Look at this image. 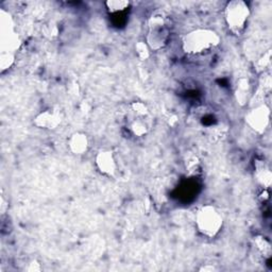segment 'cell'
I'll return each instance as SVG.
<instances>
[{"instance_id": "obj_1", "label": "cell", "mask_w": 272, "mask_h": 272, "mask_svg": "<svg viewBox=\"0 0 272 272\" xmlns=\"http://www.w3.org/2000/svg\"><path fill=\"white\" fill-rule=\"evenodd\" d=\"M221 43L219 34L208 28H198L183 35L182 50L188 56H200L209 52Z\"/></svg>"}, {"instance_id": "obj_2", "label": "cell", "mask_w": 272, "mask_h": 272, "mask_svg": "<svg viewBox=\"0 0 272 272\" xmlns=\"http://www.w3.org/2000/svg\"><path fill=\"white\" fill-rule=\"evenodd\" d=\"M148 34L146 43L153 51L163 49L170 38L169 17L164 11L157 10L148 18Z\"/></svg>"}, {"instance_id": "obj_3", "label": "cell", "mask_w": 272, "mask_h": 272, "mask_svg": "<svg viewBox=\"0 0 272 272\" xmlns=\"http://www.w3.org/2000/svg\"><path fill=\"white\" fill-rule=\"evenodd\" d=\"M195 225L198 232L203 236L214 238L224 227V217L216 206L205 204L197 211L195 216Z\"/></svg>"}, {"instance_id": "obj_4", "label": "cell", "mask_w": 272, "mask_h": 272, "mask_svg": "<svg viewBox=\"0 0 272 272\" xmlns=\"http://www.w3.org/2000/svg\"><path fill=\"white\" fill-rule=\"evenodd\" d=\"M250 15V7L243 0H232L225 8L226 23L235 35H240L244 31Z\"/></svg>"}, {"instance_id": "obj_5", "label": "cell", "mask_w": 272, "mask_h": 272, "mask_svg": "<svg viewBox=\"0 0 272 272\" xmlns=\"http://www.w3.org/2000/svg\"><path fill=\"white\" fill-rule=\"evenodd\" d=\"M0 28H2V52H15L19 48L21 41L15 31L14 20L4 10L0 14Z\"/></svg>"}, {"instance_id": "obj_6", "label": "cell", "mask_w": 272, "mask_h": 272, "mask_svg": "<svg viewBox=\"0 0 272 272\" xmlns=\"http://www.w3.org/2000/svg\"><path fill=\"white\" fill-rule=\"evenodd\" d=\"M271 112L267 104H259L251 108L244 116V121L252 131L257 134L266 132L270 125Z\"/></svg>"}, {"instance_id": "obj_7", "label": "cell", "mask_w": 272, "mask_h": 272, "mask_svg": "<svg viewBox=\"0 0 272 272\" xmlns=\"http://www.w3.org/2000/svg\"><path fill=\"white\" fill-rule=\"evenodd\" d=\"M95 164L101 175L112 178L117 172V162L113 151L100 150L95 156Z\"/></svg>"}, {"instance_id": "obj_8", "label": "cell", "mask_w": 272, "mask_h": 272, "mask_svg": "<svg viewBox=\"0 0 272 272\" xmlns=\"http://www.w3.org/2000/svg\"><path fill=\"white\" fill-rule=\"evenodd\" d=\"M34 126L44 130H56L62 122L60 114L52 110H46L34 117Z\"/></svg>"}, {"instance_id": "obj_9", "label": "cell", "mask_w": 272, "mask_h": 272, "mask_svg": "<svg viewBox=\"0 0 272 272\" xmlns=\"http://www.w3.org/2000/svg\"><path fill=\"white\" fill-rule=\"evenodd\" d=\"M69 151L75 155H83L89 151L90 140L89 136L83 132L72 133L67 141Z\"/></svg>"}, {"instance_id": "obj_10", "label": "cell", "mask_w": 272, "mask_h": 272, "mask_svg": "<svg viewBox=\"0 0 272 272\" xmlns=\"http://www.w3.org/2000/svg\"><path fill=\"white\" fill-rule=\"evenodd\" d=\"M255 179L264 189H268L271 186L272 172L263 160H257L255 164Z\"/></svg>"}, {"instance_id": "obj_11", "label": "cell", "mask_w": 272, "mask_h": 272, "mask_svg": "<svg viewBox=\"0 0 272 272\" xmlns=\"http://www.w3.org/2000/svg\"><path fill=\"white\" fill-rule=\"evenodd\" d=\"M250 95V82L248 79L240 78L236 84V91H235V96L236 100L240 105H244L248 101Z\"/></svg>"}, {"instance_id": "obj_12", "label": "cell", "mask_w": 272, "mask_h": 272, "mask_svg": "<svg viewBox=\"0 0 272 272\" xmlns=\"http://www.w3.org/2000/svg\"><path fill=\"white\" fill-rule=\"evenodd\" d=\"M130 6L131 4L128 0H107L105 3L106 10L111 14H118L126 12Z\"/></svg>"}, {"instance_id": "obj_13", "label": "cell", "mask_w": 272, "mask_h": 272, "mask_svg": "<svg viewBox=\"0 0 272 272\" xmlns=\"http://www.w3.org/2000/svg\"><path fill=\"white\" fill-rule=\"evenodd\" d=\"M129 129L131 133L134 136H138V138H143L149 131V128L144 121V118H134L129 125Z\"/></svg>"}, {"instance_id": "obj_14", "label": "cell", "mask_w": 272, "mask_h": 272, "mask_svg": "<svg viewBox=\"0 0 272 272\" xmlns=\"http://www.w3.org/2000/svg\"><path fill=\"white\" fill-rule=\"evenodd\" d=\"M130 112L134 115V118H145L149 114V110L144 102L135 101L130 104Z\"/></svg>"}, {"instance_id": "obj_15", "label": "cell", "mask_w": 272, "mask_h": 272, "mask_svg": "<svg viewBox=\"0 0 272 272\" xmlns=\"http://www.w3.org/2000/svg\"><path fill=\"white\" fill-rule=\"evenodd\" d=\"M255 243V248L261 252L264 256L269 257L271 254V244L270 242L263 236H256L253 239Z\"/></svg>"}, {"instance_id": "obj_16", "label": "cell", "mask_w": 272, "mask_h": 272, "mask_svg": "<svg viewBox=\"0 0 272 272\" xmlns=\"http://www.w3.org/2000/svg\"><path fill=\"white\" fill-rule=\"evenodd\" d=\"M15 62V55L13 52L4 51L0 53V70L5 72L6 70L10 69L13 66Z\"/></svg>"}, {"instance_id": "obj_17", "label": "cell", "mask_w": 272, "mask_h": 272, "mask_svg": "<svg viewBox=\"0 0 272 272\" xmlns=\"http://www.w3.org/2000/svg\"><path fill=\"white\" fill-rule=\"evenodd\" d=\"M135 52L141 61H146L150 58L151 49L149 48V46H148L146 42L140 41L135 45Z\"/></svg>"}, {"instance_id": "obj_18", "label": "cell", "mask_w": 272, "mask_h": 272, "mask_svg": "<svg viewBox=\"0 0 272 272\" xmlns=\"http://www.w3.org/2000/svg\"><path fill=\"white\" fill-rule=\"evenodd\" d=\"M270 61H271V50H268L266 53H264V56L259 58V60H257L255 64L257 70L264 71V69L270 64Z\"/></svg>"}, {"instance_id": "obj_19", "label": "cell", "mask_w": 272, "mask_h": 272, "mask_svg": "<svg viewBox=\"0 0 272 272\" xmlns=\"http://www.w3.org/2000/svg\"><path fill=\"white\" fill-rule=\"evenodd\" d=\"M199 167H200V162L196 156H191L186 160V169L188 172H191V174H195L196 171L199 170Z\"/></svg>"}, {"instance_id": "obj_20", "label": "cell", "mask_w": 272, "mask_h": 272, "mask_svg": "<svg viewBox=\"0 0 272 272\" xmlns=\"http://www.w3.org/2000/svg\"><path fill=\"white\" fill-rule=\"evenodd\" d=\"M41 265L40 264H29V267H28V271H31V272H36V271H41Z\"/></svg>"}, {"instance_id": "obj_21", "label": "cell", "mask_w": 272, "mask_h": 272, "mask_svg": "<svg viewBox=\"0 0 272 272\" xmlns=\"http://www.w3.org/2000/svg\"><path fill=\"white\" fill-rule=\"evenodd\" d=\"M201 270H202V271H213V270H215V268H214L213 266H211V267L206 266V267H203Z\"/></svg>"}]
</instances>
